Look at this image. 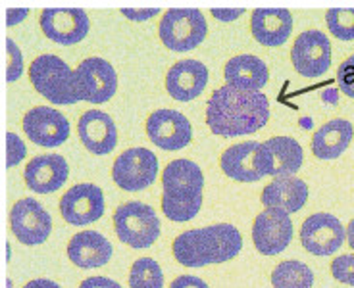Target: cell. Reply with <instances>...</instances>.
Returning a JSON list of instances; mask_svg holds the SVG:
<instances>
[{
    "mask_svg": "<svg viewBox=\"0 0 354 288\" xmlns=\"http://www.w3.org/2000/svg\"><path fill=\"white\" fill-rule=\"evenodd\" d=\"M329 33L339 41H354V8H331L326 14Z\"/></svg>",
    "mask_w": 354,
    "mask_h": 288,
    "instance_id": "cell-29",
    "label": "cell"
},
{
    "mask_svg": "<svg viewBox=\"0 0 354 288\" xmlns=\"http://www.w3.org/2000/svg\"><path fill=\"white\" fill-rule=\"evenodd\" d=\"M337 83H339V90L341 93H345L346 96L354 98V54L339 66V70H337Z\"/></svg>",
    "mask_w": 354,
    "mask_h": 288,
    "instance_id": "cell-32",
    "label": "cell"
},
{
    "mask_svg": "<svg viewBox=\"0 0 354 288\" xmlns=\"http://www.w3.org/2000/svg\"><path fill=\"white\" fill-rule=\"evenodd\" d=\"M346 240H348V246L354 250V219L348 223V227H346Z\"/></svg>",
    "mask_w": 354,
    "mask_h": 288,
    "instance_id": "cell-40",
    "label": "cell"
},
{
    "mask_svg": "<svg viewBox=\"0 0 354 288\" xmlns=\"http://www.w3.org/2000/svg\"><path fill=\"white\" fill-rule=\"evenodd\" d=\"M345 227L331 213L310 215L301 229V242L304 250L314 256H331L345 242Z\"/></svg>",
    "mask_w": 354,
    "mask_h": 288,
    "instance_id": "cell-14",
    "label": "cell"
},
{
    "mask_svg": "<svg viewBox=\"0 0 354 288\" xmlns=\"http://www.w3.org/2000/svg\"><path fill=\"white\" fill-rule=\"evenodd\" d=\"M322 98H324L326 102L337 104V90H333V88H329V90H326V93L322 95Z\"/></svg>",
    "mask_w": 354,
    "mask_h": 288,
    "instance_id": "cell-41",
    "label": "cell"
},
{
    "mask_svg": "<svg viewBox=\"0 0 354 288\" xmlns=\"http://www.w3.org/2000/svg\"><path fill=\"white\" fill-rule=\"evenodd\" d=\"M169 288H210L203 279H198V277H193V275H181V277H177L174 282H171V287Z\"/></svg>",
    "mask_w": 354,
    "mask_h": 288,
    "instance_id": "cell-34",
    "label": "cell"
},
{
    "mask_svg": "<svg viewBox=\"0 0 354 288\" xmlns=\"http://www.w3.org/2000/svg\"><path fill=\"white\" fill-rule=\"evenodd\" d=\"M29 79L39 95L53 104L71 106L80 102L75 71H71L70 66L54 54H43L31 61Z\"/></svg>",
    "mask_w": 354,
    "mask_h": 288,
    "instance_id": "cell-3",
    "label": "cell"
},
{
    "mask_svg": "<svg viewBox=\"0 0 354 288\" xmlns=\"http://www.w3.org/2000/svg\"><path fill=\"white\" fill-rule=\"evenodd\" d=\"M250 31L264 46H281L292 31V16L285 8H258L250 16Z\"/></svg>",
    "mask_w": 354,
    "mask_h": 288,
    "instance_id": "cell-21",
    "label": "cell"
},
{
    "mask_svg": "<svg viewBox=\"0 0 354 288\" xmlns=\"http://www.w3.org/2000/svg\"><path fill=\"white\" fill-rule=\"evenodd\" d=\"M158 175V157L147 148H129L115 157L112 166L114 183L127 192L151 186Z\"/></svg>",
    "mask_w": 354,
    "mask_h": 288,
    "instance_id": "cell-6",
    "label": "cell"
},
{
    "mask_svg": "<svg viewBox=\"0 0 354 288\" xmlns=\"http://www.w3.org/2000/svg\"><path fill=\"white\" fill-rule=\"evenodd\" d=\"M41 29L54 43L77 44L88 33V16L80 8H46L41 14Z\"/></svg>",
    "mask_w": 354,
    "mask_h": 288,
    "instance_id": "cell-17",
    "label": "cell"
},
{
    "mask_svg": "<svg viewBox=\"0 0 354 288\" xmlns=\"http://www.w3.org/2000/svg\"><path fill=\"white\" fill-rule=\"evenodd\" d=\"M118 238L131 248H149L160 236V221L151 206L142 202H125L114 213Z\"/></svg>",
    "mask_w": 354,
    "mask_h": 288,
    "instance_id": "cell-5",
    "label": "cell"
},
{
    "mask_svg": "<svg viewBox=\"0 0 354 288\" xmlns=\"http://www.w3.org/2000/svg\"><path fill=\"white\" fill-rule=\"evenodd\" d=\"M77 133L83 146L97 156H106L118 144V129L114 122L100 110H88L81 115Z\"/></svg>",
    "mask_w": 354,
    "mask_h": 288,
    "instance_id": "cell-20",
    "label": "cell"
},
{
    "mask_svg": "<svg viewBox=\"0 0 354 288\" xmlns=\"http://www.w3.org/2000/svg\"><path fill=\"white\" fill-rule=\"evenodd\" d=\"M292 221L289 213L281 210L266 208L258 213L252 225V240L260 253L275 256L291 244Z\"/></svg>",
    "mask_w": 354,
    "mask_h": 288,
    "instance_id": "cell-16",
    "label": "cell"
},
{
    "mask_svg": "<svg viewBox=\"0 0 354 288\" xmlns=\"http://www.w3.org/2000/svg\"><path fill=\"white\" fill-rule=\"evenodd\" d=\"M80 100L88 104H104L118 90V75L112 64L102 58H87L75 68Z\"/></svg>",
    "mask_w": 354,
    "mask_h": 288,
    "instance_id": "cell-8",
    "label": "cell"
},
{
    "mask_svg": "<svg viewBox=\"0 0 354 288\" xmlns=\"http://www.w3.org/2000/svg\"><path fill=\"white\" fill-rule=\"evenodd\" d=\"M10 229L21 244H43L53 231V219L35 198H21L10 211Z\"/></svg>",
    "mask_w": 354,
    "mask_h": 288,
    "instance_id": "cell-10",
    "label": "cell"
},
{
    "mask_svg": "<svg viewBox=\"0 0 354 288\" xmlns=\"http://www.w3.org/2000/svg\"><path fill=\"white\" fill-rule=\"evenodd\" d=\"M260 148V142L257 140H248V142H239L233 144L221 154L220 166L221 171L227 175L233 181L239 183H257L262 179V175L258 173L254 157Z\"/></svg>",
    "mask_w": 354,
    "mask_h": 288,
    "instance_id": "cell-25",
    "label": "cell"
},
{
    "mask_svg": "<svg viewBox=\"0 0 354 288\" xmlns=\"http://www.w3.org/2000/svg\"><path fill=\"white\" fill-rule=\"evenodd\" d=\"M129 288H164L162 267L152 258H141L131 265Z\"/></svg>",
    "mask_w": 354,
    "mask_h": 288,
    "instance_id": "cell-28",
    "label": "cell"
},
{
    "mask_svg": "<svg viewBox=\"0 0 354 288\" xmlns=\"http://www.w3.org/2000/svg\"><path fill=\"white\" fill-rule=\"evenodd\" d=\"M60 213L66 223L75 227L95 223L104 213L102 189L93 183L73 184L60 198Z\"/></svg>",
    "mask_w": 354,
    "mask_h": 288,
    "instance_id": "cell-11",
    "label": "cell"
},
{
    "mask_svg": "<svg viewBox=\"0 0 354 288\" xmlns=\"http://www.w3.org/2000/svg\"><path fill=\"white\" fill-rule=\"evenodd\" d=\"M304 154L302 146L291 137H274L260 142L254 157L258 173L272 177H291L302 167Z\"/></svg>",
    "mask_w": 354,
    "mask_h": 288,
    "instance_id": "cell-7",
    "label": "cell"
},
{
    "mask_svg": "<svg viewBox=\"0 0 354 288\" xmlns=\"http://www.w3.org/2000/svg\"><path fill=\"white\" fill-rule=\"evenodd\" d=\"M125 18L131 19V21H147V19L154 18L158 14V8H147V10H133V8H124L122 10Z\"/></svg>",
    "mask_w": 354,
    "mask_h": 288,
    "instance_id": "cell-35",
    "label": "cell"
},
{
    "mask_svg": "<svg viewBox=\"0 0 354 288\" xmlns=\"http://www.w3.org/2000/svg\"><path fill=\"white\" fill-rule=\"evenodd\" d=\"M68 258L81 269L102 267L112 258V244L97 231H81L68 242Z\"/></svg>",
    "mask_w": 354,
    "mask_h": 288,
    "instance_id": "cell-22",
    "label": "cell"
},
{
    "mask_svg": "<svg viewBox=\"0 0 354 288\" xmlns=\"http://www.w3.org/2000/svg\"><path fill=\"white\" fill-rule=\"evenodd\" d=\"M68 175H70V167L64 156L44 154V156H35L27 164L24 179L33 192L48 194L62 189V184L68 181Z\"/></svg>",
    "mask_w": 354,
    "mask_h": 288,
    "instance_id": "cell-18",
    "label": "cell"
},
{
    "mask_svg": "<svg viewBox=\"0 0 354 288\" xmlns=\"http://www.w3.org/2000/svg\"><path fill=\"white\" fill-rule=\"evenodd\" d=\"M243 248L239 229L218 223L204 229L185 231L174 240V258L185 267H204L233 260Z\"/></svg>",
    "mask_w": 354,
    "mask_h": 288,
    "instance_id": "cell-2",
    "label": "cell"
},
{
    "mask_svg": "<svg viewBox=\"0 0 354 288\" xmlns=\"http://www.w3.org/2000/svg\"><path fill=\"white\" fill-rule=\"evenodd\" d=\"M270 119V102L260 90L223 85L206 104V123L218 137H245L260 131Z\"/></svg>",
    "mask_w": 354,
    "mask_h": 288,
    "instance_id": "cell-1",
    "label": "cell"
},
{
    "mask_svg": "<svg viewBox=\"0 0 354 288\" xmlns=\"http://www.w3.org/2000/svg\"><path fill=\"white\" fill-rule=\"evenodd\" d=\"M6 16H8V27H12L16 21H21V19L27 16V10H8L6 12Z\"/></svg>",
    "mask_w": 354,
    "mask_h": 288,
    "instance_id": "cell-39",
    "label": "cell"
},
{
    "mask_svg": "<svg viewBox=\"0 0 354 288\" xmlns=\"http://www.w3.org/2000/svg\"><path fill=\"white\" fill-rule=\"evenodd\" d=\"M272 285L274 288H312L314 273L302 262L289 260L275 267L272 273Z\"/></svg>",
    "mask_w": 354,
    "mask_h": 288,
    "instance_id": "cell-27",
    "label": "cell"
},
{
    "mask_svg": "<svg viewBox=\"0 0 354 288\" xmlns=\"http://www.w3.org/2000/svg\"><path fill=\"white\" fill-rule=\"evenodd\" d=\"M331 275L335 277L339 282H345L354 287V256L353 253H345L339 256L337 260L331 263Z\"/></svg>",
    "mask_w": 354,
    "mask_h": 288,
    "instance_id": "cell-30",
    "label": "cell"
},
{
    "mask_svg": "<svg viewBox=\"0 0 354 288\" xmlns=\"http://www.w3.org/2000/svg\"><path fill=\"white\" fill-rule=\"evenodd\" d=\"M6 52H8V66H6V79L10 83H14L16 79L21 77L24 71V58L19 48L14 44L12 39H6Z\"/></svg>",
    "mask_w": 354,
    "mask_h": 288,
    "instance_id": "cell-31",
    "label": "cell"
},
{
    "mask_svg": "<svg viewBox=\"0 0 354 288\" xmlns=\"http://www.w3.org/2000/svg\"><path fill=\"white\" fill-rule=\"evenodd\" d=\"M24 288H60V285H56L54 280L48 279H35L31 280V282H27Z\"/></svg>",
    "mask_w": 354,
    "mask_h": 288,
    "instance_id": "cell-38",
    "label": "cell"
},
{
    "mask_svg": "<svg viewBox=\"0 0 354 288\" xmlns=\"http://www.w3.org/2000/svg\"><path fill=\"white\" fill-rule=\"evenodd\" d=\"M162 198L177 202H203V169L191 160H174L162 173Z\"/></svg>",
    "mask_w": 354,
    "mask_h": 288,
    "instance_id": "cell-12",
    "label": "cell"
},
{
    "mask_svg": "<svg viewBox=\"0 0 354 288\" xmlns=\"http://www.w3.org/2000/svg\"><path fill=\"white\" fill-rule=\"evenodd\" d=\"M291 61L302 77H319L331 66V43L318 29L304 31L295 39L291 48Z\"/></svg>",
    "mask_w": 354,
    "mask_h": 288,
    "instance_id": "cell-9",
    "label": "cell"
},
{
    "mask_svg": "<svg viewBox=\"0 0 354 288\" xmlns=\"http://www.w3.org/2000/svg\"><path fill=\"white\" fill-rule=\"evenodd\" d=\"M354 129L346 119H331L312 137V154L319 160H335L351 144Z\"/></svg>",
    "mask_w": 354,
    "mask_h": 288,
    "instance_id": "cell-26",
    "label": "cell"
},
{
    "mask_svg": "<svg viewBox=\"0 0 354 288\" xmlns=\"http://www.w3.org/2000/svg\"><path fill=\"white\" fill-rule=\"evenodd\" d=\"M208 26L203 12L196 8H171L160 19L158 35L174 52H187L203 44Z\"/></svg>",
    "mask_w": 354,
    "mask_h": 288,
    "instance_id": "cell-4",
    "label": "cell"
},
{
    "mask_svg": "<svg viewBox=\"0 0 354 288\" xmlns=\"http://www.w3.org/2000/svg\"><path fill=\"white\" fill-rule=\"evenodd\" d=\"M225 85L235 88H245V90H260L266 87L270 71L264 60L252 54H241L233 60L225 64L223 70Z\"/></svg>",
    "mask_w": 354,
    "mask_h": 288,
    "instance_id": "cell-24",
    "label": "cell"
},
{
    "mask_svg": "<svg viewBox=\"0 0 354 288\" xmlns=\"http://www.w3.org/2000/svg\"><path fill=\"white\" fill-rule=\"evenodd\" d=\"M208 85V68L198 60H181L169 68L166 88L171 98L179 102L195 100Z\"/></svg>",
    "mask_w": 354,
    "mask_h": 288,
    "instance_id": "cell-19",
    "label": "cell"
},
{
    "mask_svg": "<svg viewBox=\"0 0 354 288\" xmlns=\"http://www.w3.org/2000/svg\"><path fill=\"white\" fill-rule=\"evenodd\" d=\"M212 14L214 18L220 19V21H233V19H237L241 16V14H245V10L243 8H212Z\"/></svg>",
    "mask_w": 354,
    "mask_h": 288,
    "instance_id": "cell-37",
    "label": "cell"
},
{
    "mask_svg": "<svg viewBox=\"0 0 354 288\" xmlns=\"http://www.w3.org/2000/svg\"><path fill=\"white\" fill-rule=\"evenodd\" d=\"M260 200L266 208L281 210L285 213L299 211L308 200V184L299 177H275L262 191Z\"/></svg>",
    "mask_w": 354,
    "mask_h": 288,
    "instance_id": "cell-23",
    "label": "cell"
},
{
    "mask_svg": "<svg viewBox=\"0 0 354 288\" xmlns=\"http://www.w3.org/2000/svg\"><path fill=\"white\" fill-rule=\"evenodd\" d=\"M80 288H122L115 280L108 277H88L80 285Z\"/></svg>",
    "mask_w": 354,
    "mask_h": 288,
    "instance_id": "cell-36",
    "label": "cell"
},
{
    "mask_svg": "<svg viewBox=\"0 0 354 288\" xmlns=\"http://www.w3.org/2000/svg\"><path fill=\"white\" fill-rule=\"evenodd\" d=\"M24 133L31 142L44 148H56L70 137V122L58 110L39 106L24 117Z\"/></svg>",
    "mask_w": 354,
    "mask_h": 288,
    "instance_id": "cell-15",
    "label": "cell"
},
{
    "mask_svg": "<svg viewBox=\"0 0 354 288\" xmlns=\"http://www.w3.org/2000/svg\"><path fill=\"white\" fill-rule=\"evenodd\" d=\"M147 135L158 148L183 150L193 139V127L185 115L176 110H156L147 119Z\"/></svg>",
    "mask_w": 354,
    "mask_h": 288,
    "instance_id": "cell-13",
    "label": "cell"
},
{
    "mask_svg": "<svg viewBox=\"0 0 354 288\" xmlns=\"http://www.w3.org/2000/svg\"><path fill=\"white\" fill-rule=\"evenodd\" d=\"M6 154H8V160H6V167L18 166L19 162L26 157L27 148L24 144V140L16 137L14 133H8L6 135Z\"/></svg>",
    "mask_w": 354,
    "mask_h": 288,
    "instance_id": "cell-33",
    "label": "cell"
}]
</instances>
